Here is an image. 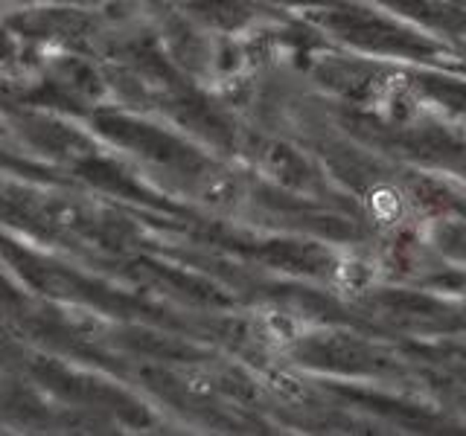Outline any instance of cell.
<instances>
[{
    "label": "cell",
    "instance_id": "obj_1",
    "mask_svg": "<svg viewBox=\"0 0 466 436\" xmlns=\"http://www.w3.org/2000/svg\"><path fill=\"white\" fill-rule=\"evenodd\" d=\"M370 213L385 224L400 222V215H402L400 193H393V189H376V193H370Z\"/></svg>",
    "mask_w": 466,
    "mask_h": 436
},
{
    "label": "cell",
    "instance_id": "obj_2",
    "mask_svg": "<svg viewBox=\"0 0 466 436\" xmlns=\"http://www.w3.org/2000/svg\"><path fill=\"white\" fill-rule=\"evenodd\" d=\"M266 326L271 329V332H283V338H295V326H291V320L286 317V314H268L266 317Z\"/></svg>",
    "mask_w": 466,
    "mask_h": 436
}]
</instances>
